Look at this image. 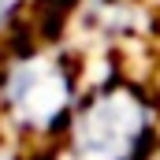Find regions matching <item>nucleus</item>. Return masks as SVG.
<instances>
[{
  "label": "nucleus",
  "mask_w": 160,
  "mask_h": 160,
  "mask_svg": "<svg viewBox=\"0 0 160 160\" xmlns=\"http://www.w3.org/2000/svg\"><path fill=\"white\" fill-rule=\"evenodd\" d=\"M149 112L145 104L127 93H101L82 108L75 123V157L78 160H134L138 145L145 142Z\"/></svg>",
  "instance_id": "obj_1"
},
{
  "label": "nucleus",
  "mask_w": 160,
  "mask_h": 160,
  "mask_svg": "<svg viewBox=\"0 0 160 160\" xmlns=\"http://www.w3.org/2000/svg\"><path fill=\"white\" fill-rule=\"evenodd\" d=\"M4 97H8L11 116L22 127H48L56 116H63L71 93H67V78H63V71L56 63L26 60L8 75Z\"/></svg>",
  "instance_id": "obj_2"
}]
</instances>
